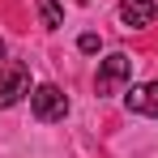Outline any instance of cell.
Wrapping results in <instances>:
<instances>
[{"label":"cell","instance_id":"1","mask_svg":"<svg viewBox=\"0 0 158 158\" xmlns=\"http://www.w3.org/2000/svg\"><path fill=\"white\" fill-rule=\"evenodd\" d=\"M128 77H132V60L124 52H111L103 60V69H98V77H94V90L98 94H120Z\"/></svg>","mask_w":158,"mask_h":158},{"label":"cell","instance_id":"2","mask_svg":"<svg viewBox=\"0 0 158 158\" xmlns=\"http://www.w3.org/2000/svg\"><path fill=\"white\" fill-rule=\"evenodd\" d=\"M30 111H34V120H43V124H52V120H64V111H69V98H64V90L60 85H39L34 94H30Z\"/></svg>","mask_w":158,"mask_h":158},{"label":"cell","instance_id":"3","mask_svg":"<svg viewBox=\"0 0 158 158\" xmlns=\"http://www.w3.org/2000/svg\"><path fill=\"white\" fill-rule=\"evenodd\" d=\"M22 94H30L26 64H4V69H0V107H13Z\"/></svg>","mask_w":158,"mask_h":158},{"label":"cell","instance_id":"4","mask_svg":"<svg viewBox=\"0 0 158 158\" xmlns=\"http://www.w3.org/2000/svg\"><path fill=\"white\" fill-rule=\"evenodd\" d=\"M154 17H158V4H154V0H124V4H120V22H124L128 30L150 26Z\"/></svg>","mask_w":158,"mask_h":158},{"label":"cell","instance_id":"5","mask_svg":"<svg viewBox=\"0 0 158 158\" xmlns=\"http://www.w3.org/2000/svg\"><path fill=\"white\" fill-rule=\"evenodd\" d=\"M124 103H128V111H137V115H154V120H158V81L132 85Z\"/></svg>","mask_w":158,"mask_h":158},{"label":"cell","instance_id":"6","mask_svg":"<svg viewBox=\"0 0 158 158\" xmlns=\"http://www.w3.org/2000/svg\"><path fill=\"white\" fill-rule=\"evenodd\" d=\"M39 17H43V26H47V30L64 26V13H60V4H56V0H39Z\"/></svg>","mask_w":158,"mask_h":158},{"label":"cell","instance_id":"7","mask_svg":"<svg viewBox=\"0 0 158 158\" xmlns=\"http://www.w3.org/2000/svg\"><path fill=\"white\" fill-rule=\"evenodd\" d=\"M77 47H81V52H98V34H81Z\"/></svg>","mask_w":158,"mask_h":158},{"label":"cell","instance_id":"8","mask_svg":"<svg viewBox=\"0 0 158 158\" xmlns=\"http://www.w3.org/2000/svg\"><path fill=\"white\" fill-rule=\"evenodd\" d=\"M0 56H4V43H0Z\"/></svg>","mask_w":158,"mask_h":158},{"label":"cell","instance_id":"9","mask_svg":"<svg viewBox=\"0 0 158 158\" xmlns=\"http://www.w3.org/2000/svg\"><path fill=\"white\" fill-rule=\"evenodd\" d=\"M81 4H90V0H81Z\"/></svg>","mask_w":158,"mask_h":158}]
</instances>
